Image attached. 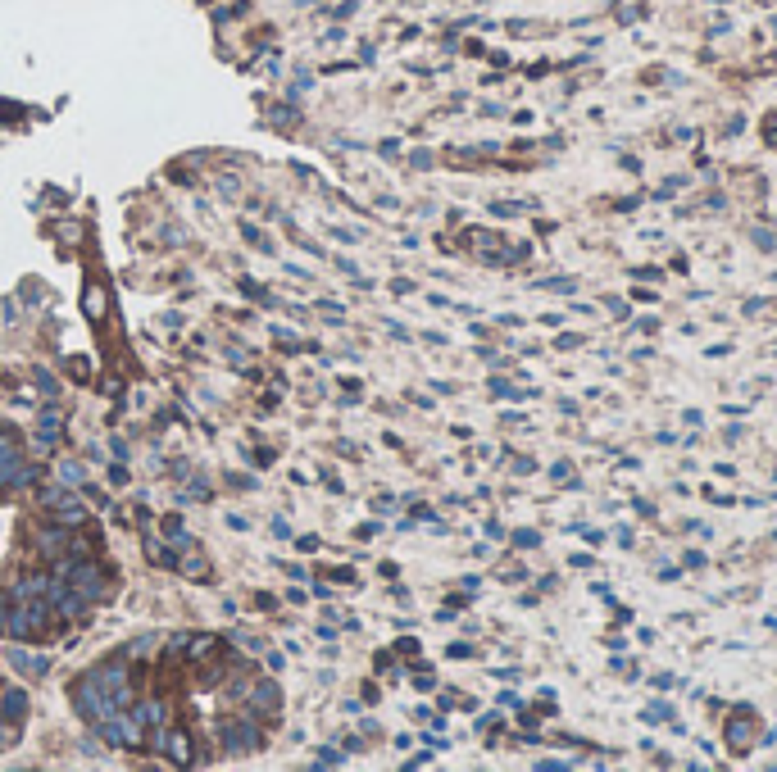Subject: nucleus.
<instances>
[{"label":"nucleus","mask_w":777,"mask_h":772,"mask_svg":"<svg viewBox=\"0 0 777 772\" xmlns=\"http://www.w3.org/2000/svg\"><path fill=\"white\" fill-rule=\"evenodd\" d=\"M5 627H10L14 641H32L37 631L46 627V604L37 595H23V604H14V613L5 618Z\"/></svg>","instance_id":"f257e3e1"},{"label":"nucleus","mask_w":777,"mask_h":772,"mask_svg":"<svg viewBox=\"0 0 777 772\" xmlns=\"http://www.w3.org/2000/svg\"><path fill=\"white\" fill-rule=\"evenodd\" d=\"M28 459L19 455V436L14 432H0V486H19V473Z\"/></svg>","instance_id":"f03ea898"},{"label":"nucleus","mask_w":777,"mask_h":772,"mask_svg":"<svg viewBox=\"0 0 777 772\" xmlns=\"http://www.w3.org/2000/svg\"><path fill=\"white\" fill-rule=\"evenodd\" d=\"M223 745H228L232 754H250L255 745H259V736H255L250 722H223Z\"/></svg>","instance_id":"7ed1b4c3"},{"label":"nucleus","mask_w":777,"mask_h":772,"mask_svg":"<svg viewBox=\"0 0 777 772\" xmlns=\"http://www.w3.org/2000/svg\"><path fill=\"white\" fill-rule=\"evenodd\" d=\"M19 673H28V677H41V673H50V659H41V654H28V650H10L5 654Z\"/></svg>","instance_id":"20e7f679"},{"label":"nucleus","mask_w":777,"mask_h":772,"mask_svg":"<svg viewBox=\"0 0 777 772\" xmlns=\"http://www.w3.org/2000/svg\"><path fill=\"white\" fill-rule=\"evenodd\" d=\"M0 709H5L10 722H23L28 718V695H23V691H5V695H0Z\"/></svg>","instance_id":"39448f33"},{"label":"nucleus","mask_w":777,"mask_h":772,"mask_svg":"<svg viewBox=\"0 0 777 772\" xmlns=\"http://www.w3.org/2000/svg\"><path fill=\"white\" fill-rule=\"evenodd\" d=\"M745 718H736L732 722V750L736 754H745V745H750V736H755V718H750V709H741Z\"/></svg>","instance_id":"423d86ee"},{"label":"nucleus","mask_w":777,"mask_h":772,"mask_svg":"<svg viewBox=\"0 0 777 772\" xmlns=\"http://www.w3.org/2000/svg\"><path fill=\"white\" fill-rule=\"evenodd\" d=\"M37 545H41L46 555H59V550H64V545H73V536H68L64 527H46V532L37 536Z\"/></svg>","instance_id":"0eeeda50"},{"label":"nucleus","mask_w":777,"mask_h":772,"mask_svg":"<svg viewBox=\"0 0 777 772\" xmlns=\"http://www.w3.org/2000/svg\"><path fill=\"white\" fill-rule=\"evenodd\" d=\"M159 745H168V759H177V763L191 759V740L177 736V731H173V736H159Z\"/></svg>","instance_id":"6e6552de"},{"label":"nucleus","mask_w":777,"mask_h":772,"mask_svg":"<svg viewBox=\"0 0 777 772\" xmlns=\"http://www.w3.org/2000/svg\"><path fill=\"white\" fill-rule=\"evenodd\" d=\"M255 704H259V709H277V686L273 682H259V686H255Z\"/></svg>","instance_id":"1a4fd4ad"},{"label":"nucleus","mask_w":777,"mask_h":772,"mask_svg":"<svg viewBox=\"0 0 777 772\" xmlns=\"http://www.w3.org/2000/svg\"><path fill=\"white\" fill-rule=\"evenodd\" d=\"M37 386H41V395H59V382L50 377L46 368H37Z\"/></svg>","instance_id":"9d476101"},{"label":"nucleus","mask_w":777,"mask_h":772,"mask_svg":"<svg viewBox=\"0 0 777 772\" xmlns=\"http://www.w3.org/2000/svg\"><path fill=\"white\" fill-rule=\"evenodd\" d=\"M59 477H64V482H82V468H77V464H73V459H68V464H64V468H59Z\"/></svg>","instance_id":"9b49d317"},{"label":"nucleus","mask_w":777,"mask_h":772,"mask_svg":"<svg viewBox=\"0 0 777 772\" xmlns=\"http://www.w3.org/2000/svg\"><path fill=\"white\" fill-rule=\"evenodd\" d=\"M155 650V636H137V641H132V654H150Z\"/></svg>","instance_id":"f8f14e48"},{"label":"nucleus","mask_w":777,"mask_h":772,"mask_svg":"<svg viewBox=\"0 0 777 772\" xmlns=\"http://www.w3.org/2000/svg\"><path fill=\"white\" fill-rule=\"evenodd\" d=\"M5 618H10V609H5V600H0V627H5Z\"/></svg>","instance_id":"ddd939ff"}]
</instances>
